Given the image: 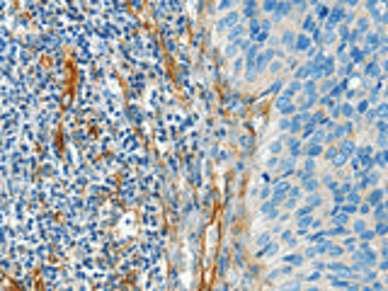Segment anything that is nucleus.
<instances>
[{
	"label": "nucleus",
	"instance_id": "4be33fe9",
	"mask_svg": "<svg viewBox=\"0 0 388 291\" xmlns=\"http://www.w3.org/2000/svg\"><path fill=\"white\" fill-rule=\"evenodd\" d=\"M264 10H267V12H274V10H277V2H264Z\"/></svg>",
	"mask_w": 388,
	"mask_h": 291
},
{
	"label": "nucleus",
	"instance_id": "cd10ccee",
	"mask_svg": "<svg viewBox=\"0 0 388 291\" xmlns=\"http://www.w3.org/2000/svg\"><path fill=\"white\" fill-rule=\"evenodd\" d=\"M259 29H257V22H255V20H252V24H250V34H257Z\"/></svg>",
	"mask_w": 388,
	"mask_h": 291
},
{
	"label": "nucleus",
	"instance_id": "20e7f679",
	"mask_svg": "<svg viewBox=\"0 0 388 291\" xmlns=\"http://www.w3.org/2000/svg\"><path fill=\"white\" fill-rule=\"evenodd\" d=\"M330 284H335V286H340V289H352V284H349L347 279H337V277H332Z\"/></svg>",
	"mask_w": 388,
	"mask_h": 291
},
{
	"label": "nucleus",
	"instance_id": "c85d7f7f",
	"mask_svg": "<svg viewBox=\"0 0 388 291\" xmlns=\"http://www.w3.org/2000/svg\"><path fill=\"white\" fill-rule=\"evenodd\" d=\"M313 90H315V83H313V80H311V83H308V85H306V92H313Z\"/></svg>",
	"mask_w": 388,
	"mask_h": 291
},
{
	"label": "nucleus",
	"instance_id": "f257e3e1",
	"mask_svg": "<svg viewBox=\"0 0 388 291\" xmlns=\"http://www.w3.org/2000/svg\"><path fill=\"white\" fill-rule=\"evenodd\" d=\"M277 109H279L282 114H291V112H293V104H291V97L282 95V97H279V99H277Z\"/></svg>",
	"mask_w": 388,
	"mask_h": 291
},
{
	"label": "nucleus",
	"instance_id": "412c9836",
	"mask_svg": "<svg viewBox=\"0 0 388 291\" xmlns=\"http://www.w3.org/2000/svg\"><path fill=\"white\" fill-rule=\"evenodd\" d=\"M289 151H291V155H296V153H298V141L289 143Z\"/></svg>",
	"mask_w": 388,
	"mask_h": 291
},
{
	"label": "nucleus",
	"instance_id": "39448f33",
	"mask_svg": "<svg viewBox=\"0 0 388 291\" xmlns=\"http://www.w3.org/2000/svg\"><path fill=\"white\" fill-rule=\"evenodd\" d=\"M235 22H238V15L230 12V15L226 17V22H218V29H223V27H228V24H235Z\"/></svg>",
	"mask_w": 388,
	"mask_h": 291
},
{
	"label": "nucleus",
	"instance_id": "5701e85b",
	"mask_svg": "<svg viewBox=\"0 0 388 291\" xmlns=\"http://www.w3.org/2000/svg\"><path fill=\"white\" fill-rule=\"evenodd\" d=\"M347 160V155H345V153H340V155H337V158H335V165H342V162Z\"/></svg>",
	"mask_w": 388,
	"mask_h": 291
},
{
	"label": "nucleus",
	"instance_id": "1a4fd4ad",
	"mask_svg": "<svg viewBox=\"0 0 388 291\" xmlns=\"http://www.w3.org/2000/svg\"><path fill=\"white\" fill-rule=\"evenodd\" d=\"M269 56H272V51H267L264 56H259V58H257V65H259V70H262V68L267 65V61H269Z\"/></svg>",
	"mask_w": 388,
	"mask_h": 291
},
{
	"label": "nucleus",
	"instance_id": "393cba45",
	"mask_svg": "<svg viewBox=\"0 0 388 291\" xmlns=\"http://www.w3.org/2000/svg\"><path fill=\"white\" fill-rule=\"evenodd\" d=\"M325 15H327V7L320 5V7H318V17H325Z\"/></svg>",
	"mask_w": 388,
	"mask_h": 291
},
{
	"label": "nucleus",
	"instance_id": "6ab92c4d",
	"mask_svg": "<svg viewBox=\"0 0 388 291\" xmlns=\"http://www.w3.org/2000/svg\"><path fill=\"white\" fill-rule=\"evenodd\" d=\"M347 129H349V126H347V124H345V126H340V129L335 131V133H332V136H345V133H347ZM332 136H330V138H332Z\"/></svg>",
	"mask_w": 388,
	"mask_h": 291
},
{
	"label": "nucleus",
	"instance_id": "bb28decb",
	"mask_svg": "<svg viewBox=\"0 0 388 291\" xmlns=\"http://www.w3.org/2000/svg\"><path fill=\"white\" fill-rule=\"evenodd\" d=\"M342 114H345V117H352V107H349V104H345V109H342Z\"/></svg>",
	"mask_w": 388,
	"mask_h": 291
},
{
	"label": "nucleus",
	"instance_id": "2eb2a0df",
	"mask_svg": "<svg viewBox=\"0 0 388 291\" xmlns=\"http://www.w3.org/2000/svg\"><path fill=\"white\" fill-rule=\"evenodd\" d=\"M255 7H257L255 2H248V5H245V15H248V17H250V15H255Z\"/></svg>",
	"mask_w": 388,
	"mask_h": 291
},
{
	"label": "nucleus",
	"instance_id": "c756f323",
	"mask_svg": "<svg viewBox=\"0 0 388 291\" xmlns=\"http://www.w3.org/2000/svg\"><path fill=\"white\" fill-rule=\"evenodd\" d=\"M369 109V102H359V112H366Z\"/></svg>",
	"mask_w": 388,
	"mask_h": 291
},
{
	"label": "nucleus",
	"instance_id": "ddd939ff",
	"mask_svg": "<svg viewBox=\"0 0 388 291\" xmlns=\"http://www.w3.org/2000/svg\"><path fill=\"white\" fill-rule=\"evenodd\" d=\"M376 206H379V209H376V216L383 221V218H386V204H376Z\"/></svg>",
	"mask_w": 388,
	"mask_h": 291
},
{
	"label": "nucleus",
	"instance_id": "f03ea898",
	"mask_svg": "<svg viewBox=\"0 0 388 291\" xmlns=\"http://www.w3.org/2000/svg\"><path fill=\"white\" fill-rule=\"evenodd\" d=\"M381 199H383V192H381V189L371 192V196H369V206H376V204H381Z\"/></svg>",
	"mask_w": 388,
	"mask_h": 291
},
{
	"label": "nucleus",
	"instance_id": "473e14b6",
	"mask_svg": "<svg viewBox=\"0 0 388 291\" xmlns=\"http://www.w3.org/2000/svg\"><path fill=\"white\" fill-rule=\"evenodd\" d=\"M349 201H352V204H356V201H359V196H356V192H352V194H349Z\"/></svg>",
	"mask_w": 388,
	"mask_h": 291
},
{
	"label": "nucleus",
	"instance_id": "9b49d317",
	"mask_svg": "<svg viewBox=\"0 0 388 291\" xmlns=\"http://www.w3.org/2000/svg\"><path fill=\"white\" fill-rule=\"evenodd\" d=\"M308 204H311V206H320V204H323V199H320L318 194H311V196H308Z\"/></svg>",
	"mask_w": 388,
	"mask_h": 291
},
{
	"label": "nucleus",
	"instance_id": "9d476101",
	"mask_svg": "<svg viewBox=\"0 0 388 291\" xmlns=\"http://www.w3.org/2000/svg\"><path fill=\"white\" fill-rule=\"evenodd\" d=\"M320 151H323L320 146H308V148H306V153H308V158H313V155H318Z\"/></svg>",
	"mask_w": 388,
	"mask_h": 291
},
{
	"label": "nucleus",
	"instance_id": "7ed1b4c3",
	"mask_svg": "<svg viewBox=\"0 0 388 291\" xmlns=\"http://www.w3.org/2000/svg\"><path fill=\"white\" fill-rule=\"evenodd\" d=\"M330 269H332V272H340V274H347V277H349V267H345V264H337V262H330Z\"/></svg>",
	"mask_w": 388,
	"mask_h": 291
},
{
	"label": "nucleus",
	"instance_id": "0eeeda50",
	"mask_svg": "<svg viewBox=\"0 0 388 291\" xmlns=\"http://www.w3.org/2000/svg\"><path fill=\"white\" fill-rule=\"evenodd\" d=\"M284 262H289V264H301V262H303V257H301V255H286V257H284Z\"/></svg>",
	"mask_w": 388,
	"mask_h": 291
},
{
	"label": "nucleus",
	"instance_id": "2f4dec72",
	"mask_svg": "<svg viewBox=\"0 0 388 291\" xmlns=\"http://www.w3.org/2000/svg\"><path fill=\"white\" fill-rule=\"evenodd\" d=\"M243 32V27H235V29H233V32H230V39H233V36H238V34Z\"/></svg>",
	"mask_w": 388,
	"mask_h": 291
},
{
	"label": "nucleus",
	"instance_id": "f8f14e48",
	"mask_svg": "<svg viewBox=\"0 0 388 291\" xmlns=\"http://www.w3.org/2000/svg\"><path fill=\"white\" fill-rule=\"evenodd\" d=\"M352 151H354V143H349V141H345V143H342V153H345V155H349Z\"/></svg>",
	"mask_w": 388,
	"mask_h": 291
},
{
	"label": "nucleus",
	"instance_id": "6e6552de",
	"mask_svg": "<svg viewBox=\"0 0 388 291\" xmlns=\"http://www.w3.org/2000/svg\"><path fill=\"white\" fill-rule=\"evenodd\" d=\"M308 44H311V41H308L306 36H301V39L296 41V51H303V49H308Z\"/></svg>",
	"mask_w": 388,
	"mask_h": 291
},
{
	"label": "nucleus",
	"instance_id": "a878e982",
	"mask_svg": "<svg viewBox=\"0 0 388 291\" xmlns=\"http://www.w3.org/2000/svg\"><path fill=\"white\" fill-rule=\"evenodd\" d=\"M303 27H306V32H313V20H306V24H303Z\"/></svg>",
	"mask_w": 388,
	"mask_h": 291
},
{
	"label": "nucleus",
	"instance_id": "f3484780",
	"mask_svg": "<svg viewBox=\"0 0 388 291\" xmlns=\"http://www.w3.org/2000/svg\"><path fill=\"white\" fill-rule=\"evenodd\" d=\"M274 252H277V245H269V248H267V250H262L259 255L264 257V255H274Z\"/></svg>",
	"mask_w": 388,
	"mask_h": 291
},
{
	"label": "nucleus",
	"instance_id": "b1692460",
	"mask_svg": "<svg viewBox=\"0 0 388 291\" xmlns=\"http://www.w3.org/2000/svg\"><path fill=\"white\" fill-rule=\"evenodd\" d=\"M376 233L383 235V233H386V223H379V226H376Z\"/></svg>",
	"mask_w": 388,
	"mask_h": 291
},
{
	"label": "nucleus",
	"instance_id": "423d86ee",
	"mask_svg": "<svg viewBox=\"0 0 388 291\" xmlns=\"http://www.w3.org/2000/svg\"><path fill=\"white\" fill-rule=\"evenodd\" d=\"M315 187H318V182H315L313 177H311V180H308V177L303 180V189H308V192H315Z\"/></svg>",
	"mask_w": 388,
	"mask_h": 291
},
{
	"label": "nucleus",
	"instance_id": "dca6fc26",
	"mask_svg": "<svg viewBox=\"0 0 388 291\" xmlns=\"http://www.w3.org/2000/svg\"><path fill=\"white\" fill-rule=\"evenodd\" d=\"M366 73H369V75H379V63H371L366 68Z\"/></svg>",
	"mask_w": 388,
	"mask_h": 291
},
{
	"label": "nucleus",
	"instance_id": "a211bd4d",
	"mask_svg": "<svg viewBox=\"0 0 388 291\" xmlns=\"http://www.w3.org/2000/svg\"><path fill=\"white\" fill-rule=\"evenodd\" d=\"M286 189H289V182H279V185H277V194L286 192Z\"/></svg>",
	"mask_w": 388,
	"mask_h": 291
},
{
	"label": "nucleus",
	"instance_id": "4468645a",
	"mask_svg": "<svg viewBox=\"0 0 388 291\" xmlns=\"http://www.w3.org/2000/svg\"><path fill=\"white\" fill-rule=\"evenodd\" d=\"M374 162H376L379 167H386V155H383V153H379V155L374 158Z\"/></svg>",
	"mask_w": 388,
	"mask_h": 291
},
{
	"label": "nucleus",
	"instance_id": "7c9ffc66",
	"mask_svg": "<svg viewBox=\"0 0 388 291\" xmlns=\"http://www.w3.org/2000/svg\"><path fill=\"white\" fill-rule=\"evenodd\" d=\"M279 148H282V143L277 141V143H272V153H279Z\"/></svg>",
	"mask_w": 388,
	"mask_h": 291
},
{
	"label": "nucleus",
	"instance_id": "aec40b11",
	"mask_svg": "<svg viewBox=\"0 0 388 291\" xmlns=\"http://www.w3.org/2000/svg\"><path fill=\"white\" fill-rule=\"evenodd\" d=\"M364 228H366L364 221H356V223H354V230H356V233H364Z\"/></svg>",
	"mask_w": 388,
	"mask_h": 291
}]
</instances>
